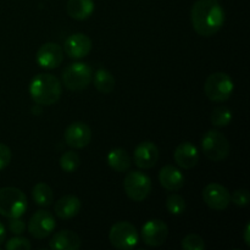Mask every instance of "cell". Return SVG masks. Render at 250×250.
<instances>
[{
  "label": "cell",
  "mask_w": 250,
  "mask_h": 250,
  "mask_svg": "<svg viewBox=\"0 0 250 250\" xmlns=\"http://www.w3.org/2000/svg\"><path fill=\"white\" fill-rule=\"evenodd\" d=\"M190 21L199 36L211 37L224 26L225 11L216 0H198L190 11Z\"/></svg>",
  "instance_id": "obj_1"
},
{
  "label": "cell",
  "mask_w": 250,
  "mask_h": 250,
  "mask_svg": "<svg viewBox=\"0 0 250 250\" xmlns=\"http://www.w3.org/2000/svg\"><path fill=\"white\" fill-rule=\"evenodd\" d=\"M62 93V85L51 73H39L29 83V94L33 102L43 106H50L59 102Z\"/></svg>",
  "instance_id": "obj_2"
},
{
  "label": "cell",
  "mask_w": 250,
  "mask_h": 250,
  "mask_svg": "<svg viewBox=\"0 0 250 250\" xmlns=\"http://www.w3.org/2000/svg\"><path fill=\"white\" fill-rule=\"evenodd\" d=\"M27 210V197L16 187L0 188V215L7 219L21 217Z\"/></svg>",
  "instance_id": "obj_3"
},
{
  "label": "cell",
  "mask_w": 250,
  "mask_h": 250,
  "mask_svg": "<svg viewBox=\"0 0 250 250\" xmlns=\"http://www.w3.org/2000/svg\"><path fill=\"white\" fill-rule=\"evenodd\" d=\"M234 84L232 78L225 72L211 73L207 78L204 84V92L211 102L224 103L231 98Z\"/></svg>",
  "instance_id": "obj_4"
},
{
  "label": "cell",
  "mask_w": 250,
  "mask_h": 250,
  "mask_svg": "<svg viewBox=\"0 0 250 250\" xmlns=\"http://www.w3.org/2000/svg\"><path fill=\"white\" fill-rule=\"evenodd\" d=\"M231 146L221 132L216 129L208 131L202 138V151L209 160L222 161L229 155Z\"/></svg>",
  "instance_id": "obj_5"
},
{
  "label": "cell",
  "mask_w": 250,
  "mask_h": 250,
  "mask_svg": "<svg viewBox=\"0 0 250 250\" xmlns=\"http://www.w3.org/2000/svg\"><path fill=\"white\" fill-rule=\"evenodd\" d=\"M93 78L90 66L84 62H73L62 71V83L72 92H81L88 88Z\"/></svg>",
  "instance_id": "obj_6"
},
{
  "label": "cell",
  "mask_w": 250,
  "mask_h": 250,
  "mask_svg": "<svg viewBox=\"0 0 250 250\" xmlns=\"http://www.w3.org/2000/svg\"><path fill=\"white\" fill-rule=\"evenodd\" d=\"M151 180L149 176L141 171H131L126 175L124 180V189L127 197L133 202H143L150 195Z\"/></svg>",
  "instance_id": "obj_7"
},
{
  "label": "cell",
  "mask_w": 250,
  "mask_h": 250,
  "mask_svg": "<svg viewBox=\"0 0 250 250\" xmlns=\"http://www.w3.org/2000/svg\"><path fill=\"white\" fill-rule=\"evenodd\" d=\"M109 239L114 248L128 250L137 246L139 236L137 229L131 222L119 221L110 229Z\"/></svg>",
  "instance_id": "obj_8"
},
{
  "label": "cell",
  "mask_w": 250,
  "mask_h": 250,
  "mask_svg": "<svg viewBox=\"0 0 250 250\" xmlns=\"http://www.w3.org/2000/svg\"><path fill=\"white\" fill-rule=\"evenodd\" d=\"M203 200L210 209L224 211L231 204V193L220 183H209L202 192Z\"/></svg>",
  "instance_id": "obj_9"
},
{
  "label": "cell",
  "mask_w": 250,
  "mask_h": 250,
  "mask_svg": "<svg viewBox=\"0 0 250 250\" xmlns=\"http://www.w3.org/2000/svg\"><path fill=\"white\" fill-rule=\"evenodd\" d=\"M56 227L53 214L45 210H39L32 215L28 222V232L33 238L44 239L50 236Z\"/></svg>",
  "instance_id": "obj_10"
},
{
  "label": "cell",
  "mask_w": 250,
  "mask_h": 250,
  "mask_svg": "<svg viewBox=\"0 0 250 250\" xmlns=\"http://www.w3.org/2000/svg\"><path fill=\"white\" fill-rule=\"evenodd\" d=\"M142 239L148 247H160L168 236V227L164 221L153 219L146 221L142 227Z\"/></svg>",
  "instance_id": "obj_11"
},
{
  "label": "cell",
  "mask_w": 250,
  "mask_h": 250,
  "mask_svg": "<svg viewBox=\"0 0 250 250\" xmlns=\"http://www.w3.org/2000/svg\"><path fill=\"white\" fill-rule=\"evenodd\" d=\"M66 144L73 149H83L92 141V129L82 121L72 122L63 133Z\"/></svg>",
  "instance_id": "obj_12"
},
{
  "label": "cell",
  "mask_w": 250,
  "mask_h": 250,
  "mask_svg": "<svg viewBox=\"0 0 250 250\" xmlns=\"http://www.w3.org/2000/svg\"><path fill=\"white\" fill-rule=\"evenodd\" d=\"M37 62L45 70H53L59 67L63 60V49L59 44L49 42L43 44L37 51Z\"/></svg>",
  "instance_id": "obj_13"
},
{
  "label": "cell",
  "mask_w": 250,
  "mask_h": 250,
  "mask_svg": "<svg viewBox=\"0 0 250 250\" xmlns=\"http://www.w3.org/2000/svg\"><path fill=\"white\" fill-rule=\"evenodd\" d=\"M92 50V39L84 33H73L63 43V53L71 59H83Z\"/></svg>",
  "instance_id": "obj_14"
},
{
  "label": "cell",
  "mask_w": 250,
  "mask_h": 250,
  "mask_svg": "<svg viewBox=\"0 0 250 250\" xmlns=\"http://www.w3.org/2000/svg\"><path fill=\"white\" fill-rule=\"evenodd\" d=\"M134 164L142 170H149L156 165L159 160V149L153 142H142L134 149Z\"/></svg>",
  "instance_id": "obj_15"
},
{
  "label": "cell",
  "mask_w": 250,
  "mask_h": 250,
  "mask_svg": "<svg viewBox=\"0 0 250 250\" xmlns=\"http://www.w3.org/2000/svg\"><path fill=\"white\" fill-rule=\"evenodd\" d=\"M173 158L180 167L185 168V170H190L199 163V151L194 144L189 143V142H183V143L178 144L177 148L175 149Z\"/></svg>",
  "instance_id": "obj_16"
},
{
  "label": "cell",
  "mask_w": 250,
  "mask_h": 250,
  "mask_svg": "<svg viewBox=\"0 0 250 250\" xmlns=\"http://www.w3.org/2000/svg\"><path fill=\"white\" fill-rule=\"evenodd\" d=\"M159 182L168 192H177L185 185V176L176 166L165 165L159 172Z\"/></svg>",
  "instance_id": "obj_17"
},
{
  "label": "cell",
  "mask_w": 250,
  "mask_h": 250,
  "mask_svg": "<svg viewBox=\"0 0 250 250\" xmlns=\"http://www.w3.org/2000/svg\"><path fill=\"white\" fill-rule=\"evenodd\" d=\"M82 203L76 195H65L55 203L54 212L61 220H71L81 211Z\"/></svg>",
  "instance_id": "obj_18"
},
{
  "label": "cell",
  "mask_w": 250,
  "mask_h": 250,
  "mask_svg": "<svg viewBox=\"0 0 250 250\" xmlns=\"http://www.w3.org/2000/svg\"><path fill=\"white\" fill-rule=\"evenodd\" d=\"M49 247L53 250H78L81 248V238L70 229H62L54 234Z\"/></svg>",
  "instance_id": "obj_19"
},
{
  "label": "cell",
  "mask_w": 250,
  "mask_h": 250,
  "mask_svg": "<svg viewBox=\"0 0 250 250\" xmlns=\"http://www.w3.org/2000/svg\"><path fill=\"white\" fill-rule=\"evenodd\" d=\"M94 0H68L66 10L71 19L77 21H84L89 19L94 12Z\"/></svg>",
  "instance_id": "obj_20"
},
{
  "label": "cell",
  "mask_w": 250,
  "mask_h": 250,
  "mask_svg": "<svg viewBox=\"0 0 250 250\" xmlns=\"http://www.w3.org/2000/svg\"><path fill=\"white\" fill-rule=\"evenodd\" d=\"M106 161L110 167L116 172H127L132 165L131 155L122 148H115L110 150L106 156Z\"/></svg>",
  "instance_id": "obj_21"
},
{
  "label": "cell",
  "mask_w": 250,
  "mask_h": 250,
  "mask_svg": "<svg viewBox=\"0 0 250 250\" xmlns=\"http://www.w3.org/2000/svg\"><path fill=\"white\" fill-rule=\"evenodd\" d=\"M92 80L94 81V87L102 94H110L111 92H114L116 81H115L112 73L106 68H98Z\"/></svg>",
  "instance_id": "obj_22"
},
{
  "label": "cell",
  "mask_w": 250,
  "mask_h": 250,
  "mask_svg": "<svg viewBox=\"0 0 250 250\" xmlns=\"http://www.w3.org/2000/svg\"><path fill=\"white\" fill-rule=\"evenodd\" d=\"M32 198L39 207H49L54 202L53 189L46 183L39 182L32 189Z\"/></svg>",
  "instance_id": "obj_23"
},
{
  "label": "cell",
  "mask_w": 250,
  "mask_h": 250,
  "mask_svg": "<svg viewBox=\"0 0 250 250\" xmlns=\"http://www.w3.org/2000/svg\"><path fill=\"white\" fill-rule=\"evenodd\" d=\"M210 121L215 127H226L232 121V111L226 106H219L211 112Z\"/></svg>",
  "instance_id": "obj_24"
},
{
  "label": "cell",
  "mask_w": 250,
  "mask_h": 250,
  "mask_svg": "<svg viewBox=\"0 0 250 250\" xmlns=\"http://www.w3.org/2000/svg\"><path fill=\"white\" fill-rule=\"evenodd\" d=\"M80 156H78L77 153H75V151L72 150L65 151L60 158V167L61 170L65 171V172H75V171L80 167Z\"/></svg>",
  "instance_id": "obj_25"
},
{
  "label": "cell",
  "mask_w": 250,
  "mask_h": 250,
  "mask_svg": "<svg viewBox=\"0 0 250 250\" xmlns=\"http://www.w3.org/2000/svg\"><path fill=\"white\" fill-rule=\"evenodd\" d=\"M166 209L172 215H182L186 211V202L178 194H171L166 199Z\"/></svg>",
  "instance_id": "obj_26"
},
{
  "label": "cell",
  "mask_w": 250,
  "mask_h": 250,
  "mask_svg": "<svg viewBox=\"0 0 250 250\" xmlns=\"http://www.w3.org/2000/svg\"><path fill=\"white\" fill-rule=\"evenodd\" d=\"M181 247L185 250H204L205 242L198 234H188L182 239Z\"/></svg>",
  "instance_id": "obj_27"
},
{
  "label": "cell",
  "mask_w": 250,
  "mask_h": 250,
  "mask_svg": "<svg viewBox=\"0 0 250 250\" xmlns=\"http://www.w3.org/2000/svg\"><path fill=\"white\" fill-rule=\"evenodd\" d=\"M5 248H6L7 250H17V249L29 250L32 248V244H31V242H29L27 238H24V237L16 236L6 242V244H5Z\"/></svg>",
  "instance_id": "obj_28"
},
{
  "label": "cell",
  "mask_w": 250,
  "mask_h": 250,
  "mask_svg": "<svg viewBox=\"0 0 250 250\" xmlns=\"http://www.w3.org/2000/svg\"><path fill=\"white\" fill-rule=\"evenodd\" d=\"M231 202L236 204L237 207H246V205H248L250 202V194L248 189L241 188V189L234 190L231 195Z\"/></svg>",
  "instance_id": "obj_29"
},
{
  "label": "cell",
  "mask_w": 250,
  "mask_h": 250,
  "mask_svg": "<svg viewBox=\"0 0 250 250\" xmlns=\"http://www.w3.org/2000/svg\"><path fill=\"white\" fill-rule=\"evenodd\" d=\"M9 229L15 236H21L26 231V224L20 217H14V219H10Z\"/></svg>",
  "instance_id": "obj_30"
},
{
  "label": "cell",
  "mask_w": 250,
  "mask_h": 250,
  "mask_svg": "<svg viewBox=\"0 0 250 250\" xmlns=\"http://www.w3.org/2000/svg\"><path fill=\"white\" fill-rule=\"evenodd\" d=\"M11 161V150L6 144L0 143V171L7 167Z\"/></svg>",
  "instance_id": "obj_31"
},
{
  "label": "cell",
  "mask_w": 250,
  "mask_h": 250,
  "mask_svg": "<svg viewBox=\"0 0 250 250\" xmlns=\"http://www.w3.org/2000/svg\"><path fill=\"white\" fill-rule=\"evenodd\" d=\"M249 233H250V224H247L246 229H244V242H246L247 247L250 246V237H249Z\"/></svg>",
  "instance_id": "obj_32"
},
{
  "label": "cell",
  "mask_w": 250,
  "mask_h": 250,
  "mask_svg": "<svg viewBox=\"0 0 250 250\" xmlns=\"http://www.w3.org/2000/svg\"><path fill=\"white\" fill-rule=\"evenodd\" d=\"M5 239H6V229H5L4 225L0 222V246L4 243Z\"/></svg>",
  "instance_id": "obj_33"
},
{
  "label": "cell",
  "mask_w": 250,
  "mask_h": 250,
  "mask_svg": "<svg viewBox=\"0 0 250 250\" xmlns=\"http://www.w3.org/2000/svg\"><path fill=\"white\" fill-rule=\"evenodd\" d=\"M216 1H219V0H216Z\"/></svg>",
  "instance_id": "obj_34"
}]
</instances>
